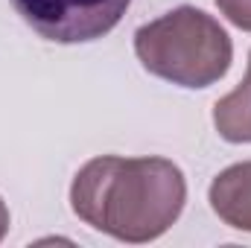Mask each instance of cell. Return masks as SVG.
Returning <instances> with one entry per match:
<instances>
[{
    "mask_svg": "<svg viewBox=\"0 0 251 248\" xmlns=\"http://www.w3.org/2000/svg\"><path fill=\"white\" fill-rule=\"evenodd\" d=\"M187 178L170 158H91L70 184L73 213L100 234L143 246L164 237L181 216Z\"/></svg>",
    "mask_w": 251,
    "mask_h": 248,
    "instance_id": "obj_1",
    "label": "cell"
},
{
    "mask_svg": "<svg viewBox=\"0 0 251 248\" xmlns=\"http://www.w3.org/2000/svg\"><path fill=\"white\" fill-rule=\"evenodd\" d=\"M134 56L143 70L178 88H210L234 62V44L225 26L196 9L178 6L134 32Z\"/></svg>",
    "mask_w": 251,
    "mask_h": 248,
    "instance_id": "obj_2",
    "label": "cell"
},
{
    "mask_svg": "<svg viewBox=\"0 0 251 248\" xmlns=\"http://www.w3.org/2000/svg\"><path fill=\"white\" fill-rule=\"evenodd\" d=\"M15 12L41 38L56 44H88L108 35L131 0H12Z\"/></svg>",
    "mask_w": 251,
    "mask_h": 248,
    "instance_id": "obj_3",
    "label": "cell"
},
{
    "mask_svg": "<svg viewBox=\"0 0 251 248\" xmlns=\"http://www.w3.org/2000/svg\"><path fill=\"white\" fill-rule=\"evenodd\" d=\"M207 201L228 228L251 234V161H240L222 170L210 181Z\"/></svg>",
    "mask_w": 251,
    "mask_h": 248,
    "instance_id": "obj_4",
    "label": "cell"
},
{
    "mask_svg": "<svg viewBox=\"0 0 251 248\" xmlns=\"http://www.w3.org/2000/svg\"><path fill=\"white\" fill-rule=\"evenodd\" d=\"M213 125L228 143H251V53L243 82L213 105Z\"/></svg>",
    "mask_w": 251,
    "mask_h": 248,
    "instance_id": "obj_5",
    "label": "cell"
},
{
    "mask_svg": "<svg viewBox=\"0 0 251 248\" xmlns=\"http://www.w3.org/2000/svg\"><path fill=\"white\" fill-rule=\"evenodd\" d=\"M216 9L243 32H251V0H213Z\"/></svg>",
    "mask_w": 251,
    "mask_h": 248,
    "instance_id": "obj_6",
    "label": "cell"
},
{
    "mask_svg": "<svg viewBox=\"0 0 251 248\" xmlns=\"http://www.w3.org/2000/svg\"><path fill=\"white\" fill-rule=\"evenodd\" d=\"M6 234H9V207H6V201L0 198V243H3Z\"/></svg>",
    "mask_w": 251,
    "mask_h": 248,
    "instance_id": "obj_7",
    "label": "cell"
}]
</instances>
